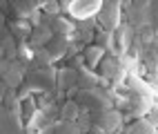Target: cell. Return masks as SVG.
I'll return each instance as SVG.
<instances>
[{"label":"cell","mask_w":158,"mask_h":134,"mask_svg":"<svg viewBox=\"0 0 158 134\" xmlns=\"http://www.w3.org/2000/svg\"><path fill=\"white\" fill-rule=\"evenodd\" d=\"M60 7H65V11H69V16L78 20H89L98 16L102 2L100 0H65V2H60Z\"/></svg>","instance_id":"cell-1"},{"label":"cell","mask_w":158,"mask_h":134,"mask_svg":"<svg viewBox=\"0 0 158 134\" xmlns=\"http://www.w3.org/2000/svg\"><path fill=\"white\" fill-rule=\"evenodd\" d=\"M78 98H80V105L89 107L94 114H102V112L111 110V101H109V96L105 94V92H100L98 87H94V89H80Z\"/></svg>","instance_id":"cell-2"},{"label":"cell","mask_w":158,"mask_h":134,"mask_svg":"<svg viewBox=\"0 0 158 134\" xmlns=\"http://www.w3.org/2000/svg\"><path fill=\"white\" fill-rule=\"evenodd\" d=\"M98 23L105 32H116L120 27V2H114V0L102 2L98 11Z\"/></svg>","instance_id":"cell-3"},{"label":"cell","mask_w":158,"mask_h":134,"mask_svg":"<svg viewBox=\"0 0 158 134\" xmlns=\"http://www.w3.org/2000/svg\"><path fill=\"white\" fill-rule=\"evenodd\" d=\"M129 20L134 27H149L152 25V2L149 0H136L129 5Z\"/></svg>","instance_id":"cell-4"},{"label":"cell","mask_w":158,"mask_h":134,"mask_svg":"<svg viewBox=\"0 0 158 134\" xmlns=\"http://www.w3.org/2000/svg\"><path fill=\"white\" fill-rule=\"evenodd\" d=\"M94 119H96V125L102 128L107 134L118 132V128L123 125V116H120V112H116V110H107V112H102V114H94Z\"/></svg>","instance_id":"cell-5"},{"label":"cell","mask_w":158,"mask_h":134,"mask_svg":"<svg viewBox=\"0 0 158 134\" xmlns=\"http://www.w3.org/2000/svg\"><path fill=\"white\" fill-rule=\"evenodd\" d=\"M2 80H5V85H7L9 89L23 87V83H25V67L18 65V60H14L11 67H9V71L2 76Z\"/></svg>","instance_id":"cell-6"},{"label":"cell","mask_w":158,"mask_h":134,"mask_svg":"<svg viewBox=\"0 0 158 134\" xmlns=\"http://www.w3.org/2000/svg\"><path fill=\"white\" fill-rule=\"evenodd\" d=\"M51 38H54V32H51L49 25H38L34 32H31V47L34 49H43L51 43Z\"/></svg>","instance_id":"cell-7"},{"label":"cell","mask_w":158,"mask_h":134,"mask_svg":"<svg viewBox=\"0 0 158 134\" xmlns=\"http://www.w3.org/2000/svg\"><path fill=\"white\" fill-rule=\"evenodd\" d=\"M114 43L118 45L120 51H127L129 45H134V27L131 25H120L114 32Z\"/></svg>","instance_id":"cell-8"},{"label":"cell","mask_w":158,"mask_h":134,"mask_svg":"<svg viewBox=\"0 0 158 134\" xmlns=\"http://www.w3.org/2000/svg\"><path fill=\"white\" fill-rule=\"evenodd\" d=\"M152 96H134L131 103H129V112H131V116L136 119H143L147 116V112L152 110Z\"/></svg>","instance_id":"cell-9"},{"label":"cell","mask_w":158,"mask_h":134,"mask_svg":"<svg viewBox=\"0 0 158 134\" xmlns=\"http://www.w3.org/2000/svg\"><path fill=\"white\" fill-rule=\"evenodd\" d=\"M20 130V123L16 119V112L0 110V134H11Z\"/></svg>","instance_id":"cell-10"},{"label":"cell","mask_w":158,"mask_h":134,"mask_svg":"<svg viewBox=\"0 0 158 134\" xmlns=\"http://www.w3.org/2000/svg\"><path fill=\"white\" fill-rule=\"evenodd\" d=\"M125 134H158V132H156V128L152 125V123L143 116V119H136L131 125L125 130Z\"/></svg>","instance_id":"cell-11"},{"label":"cell","mask_w":158,"mask_h":134,"mask_svg":"<svg viewBox=\"0 0 158 134\" xmlns=\"http://www.w3.org/2000/svg\"><path fill=\"white\" fill-rule=\"evenodd\" d=\"M102 58H105V49H102L100 45H89V47L85 49V63H87L89 67H98Z\"/></svg>","instance_id":"cell-12"},{"label":"cell","mask_w":158,"mask_h":134,"mask_svg":"<svg viewBox=\"0 0 158 134\" xmlns=\"http://www.w3.org/2000/svg\"><path fill=\"white\" fill-rule=\"evenodd\" d=\"M9 32H11L14 38L25 40V38L31 34V27H29L27 20H11V23H9Z\"/></svg>","instance_id":"cell-13"},{"label":"cell","mask_w":158,"mask_h":134,"mask_svg":"<svg viewBox=\"0 0 158 134\" xmlns=\"http://www.w3.org/2000/svg\"><path fill=\"white\" fill-rule=\"evenodd\" d=\"M98 69H100V76H102V78H111V76L118 74V63H116V58L105 56V58L100 60Z\"/></svg>","instance_id":"cell-14"},{"label":"cell","mask_w":158,"mask_h":134,"mask_svg":"<svg viewBox=\"0 0 158 134\" xmlns=\"http://www.w3.org/2000/svg\"><path fill=\"white\" fill-rule=\"evenodd\" d=\"M60 116H62V121H76V119L80 116L78 103H76V101H67L65 105H62V110H60Z\"/></svg>","instance_id":"cell-15"},{"label":"cell","mask_w":158,"mask_h":134,"mask_svg":"<svg viewBox=\"0 0 158 134\" xmlns=\"http://www.w3.org/2000/svg\"><path fill=\"white\" fill-rule=\"evenodd\" d=\"M49 27H51V32H56V34H71L73 32V25L69 23V20L65 18H51L49 20Z\"/></svg>","instance_id":"cell-16"},{"label":"cell","mask_w":158,"mask_h":134,"mask_svg":"<svg viewBox=\"0 0 158 134\" xmlns=\"http://www.w3.org/2000/svg\"><path fill=\"white\" fill-rule=\"evenodd\" d=\"M65 49H67V45H65V40H62V38H51V43L47 45V51H49L51 60H56V58H62Z\"/></svg>","instance_id":"cell-17"},{"label":"cell","mask_w":158,"mask_h":134,"mask_svg":"<svg viewBox=\"0 0 158 134\" xmlns=\"http://www.w3.org/2000/svg\"><path fill=\"white\" fill-rule=\"evenodd\" d=\"M58 85L60 87H69V85H73L78 80V71L73 69V67H67V69H62V71H58Z\"/></svg>","instance_id":"cell-18"},{"label":"cell","mask_w":158,"mask_h":134,"mask_svg":"<svg viewBox=\"0 0 158 134\" xmlns=\"http://www.w3.org/2000/svg\"><path fill=\"white\" fill-rule=\"evenodd\" d=\"M54 134H82L80 128H78V123H73V121H62L58 123V125L54 128Z\"/></svg>","instance_id":"cell-19"},{"label":"cell","mask_w":158,"mask_h":134,"mask_svg":"<svg viewBox=\"0 0 158 134\" xmlns=\"http://www.w3.org/2000/svg\"><path fill=\"white\" fill-rule=\"evenodd\" d=\"M5 110L9 112H18V105H20V98L16 94V89H7V94H5Z\"/></svg>","instance_id":"cell-20"},{"label":"cell","mask_w":158,"mask_h":134,"mask_svg":"<svg viewBox=\"0 0 158 134\" xmlns=\"http://www.w3.org/2000/svg\"><path fill=\"white\" fill-rule=\"evenodd\" d=\"M111 43H114V32H102L100 36H96V45H100L102 49L109 47Z\"/></svg>","instance_id":"cell-21"},{"label":"cell","mask_w":158,"mask_h":134,"mask_svg":"<svg viewBox=\"0 0 158 134\" xmlns=\"http://www.w3.org/2000/svg\"><path fill=\"white\" fill-rule=\"evenodd\" d=\"M140 40H143V43H147V45H149V43H154V40H156V29L149 25V27H143V32H140Z\"/></svg>","instance_id":"cell-22"},{"label":"cell","mask_w":158,"mask_h":134,"mask_svg":"<svg viewBox=\"0 0 158 134\" xmlns=\"http://www.w3.org/2000/svg\"><path fill=\"white\" fill-rule=\"evenodd\" d=\"M145 119L149 121L154 128H158V105H152V110L147 112V116H145Z\"/></svg>","instance_id":"cell-23"},{"label":"cell","mask_w":158,"mask_h":134,"mask_svg":"<svg viewBox=\"0 0 158 134\" xmlns=\"http://www.w3.org/2000/svg\"><path fill=\"white\" fill-rule=\"evenodd\" d=\"M34 112H36V103L27 96V103H25V116H27V119H34Z\"/></svg>","instance_id":"cell-24"},{"label":"cell","mask_w":158,"mask_h":134,"mask_svg":"<svg viewBox=\"0 0 158 134\" xmlns=\"http://www.w3.org/2000/svg\"><path fill=\"white\" fill-rule=\"evenodd\" d=\"M18 56L20 58H27V60H34V51H31L29 47H25V45H20L18 47Z\"/></svg>","instance_id":"cell-25"},{"label":"cell","mask_w":158,"mask_h":134,"mask_svg":"<svg viewBox=\"0 0 158 134\" xmlns=\"http://www.w3.org/2000/svg\"><path fill=\"white\" fill-rule=\"evenodd\" d=\"M152 27L158 29V2H152Z\"/></svg>","instance_id":"cell-26"},{"label":"cell","mask_w":158,"mask_h":134,"mask_svg":"<svg viewBox=\"0 0 158 134\" xmlns=\"http://www.w3.org/2000/svg\"><path fill=\"white\" fill-rule=\"evenodd\" d=\"M9 67H11V60H7V58L0 60V78H2L7 71H9Z\"/></svg>","instance_id":"cell-27"},{"label":"cell","mask_w":158,"mask_h":134,"mask_svg":"<svg viewBox=\"0 0 158 134\" xmlns=\"http://www.w3.org/2000/svg\"><path fill=\"white\" fill-rule=\"evenodd\" d=\"M7 89H9V87L5 85V80H2V78H0V103H2V101H5V94H7Z\"/></svg>","instance_id":"cell-28"},{"label":"cell","mask_w":158,"mask_h":134,"mask_svg":"<svg viewBox=\"0 0 158 134\" xmlns=\"http://www.w3.org/2000/svg\"><path fill=\"white\" fill-rule=\"evenodd\" d=\"M5 29H7V27H5V16L0 14V32H5Z\"/></svg>","instance_id":"cell-29"},{"label":"cell","mask_w":158,"mask_h":134,"mask_svg":"<svg viewBox=\"0 0 158 134\" xmlns=\"http://www.w3.org/2000/svg\"><path fill=\"white\" fill-rule=\"evenodd\" d=\"M2 58H5V49H2V47H0V60H2Z\"/></svg>","instance_id":"cell-30"},{"label":"cell","mask_w":158,"mask_h":134,"mask_svg":"<svg viewBox=\"0 0 158 134\" xmlns=\"http://www.w3.org/2000/svg\"><path fill=\"white\" fill-rule=\"evenodd\" d=\"M114 134H118V132H114Z\"/></svg>","instance_id":"cell-31"},{"label":"cell","mask_w":158,"mask_h":134,"mask_svg":"<svg viewBox=\"0 0 158 134\" xmlns=\"http://www.w3.org/2000/svg\"><path fill=\"white\" fill-rule=\"evenodd\" d=\"M156 132H158V128H156Z\"/></svg>","instance_id":"cell-32"}]
</instances>
